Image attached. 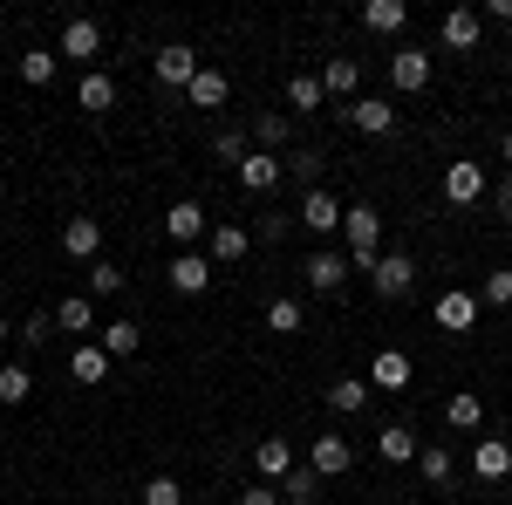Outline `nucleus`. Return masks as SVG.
<instances>
[{"mask_svg":"<svg viewBox=\"0 0 512 505\" xmlns=\"http://www.w3.org/2000/svg\"><path fill=\"white\" fill-rule=\"evenodd\" d=\"M342 233H349V267L355 273H369L383 260V212H376V205H349Z\"/></svg>","mask_w":512,"mask_h":505,"instance_id":"f257e3e1","label":"nucleus"},{"mask_svg":"<svg viewBox=\"0 0 512 505\" xmlns=\"http://www.w3.org/2000/svg\"><path fill=\"white\" fill-rule=\"evenodd\" d=\"M444 198L465 212V205H485L492 198V178H485V164H472V157H458V164H444Z\"/></svg>","mask_w":512,"mask_h":505,"instance_id":"f03ea898","label":"nucleus"},{"mask_svg":"<svg viewBox=\"0 0 512 505\" xmlns=\"http://www.w3.org/2000/svg\"><path fill=\"white\" fill-rule=\"evenodd\" d=\"M151 76H158L164 89H192V82H198V48H185V41H164L158 55H151Z\"/></svg>","mask_w":512,"mask_h":505,"instance_id":"7ed1b4c3","label":"nucleus"},{"mask_svg":"<svg viewBox=\"0 0 512 505\" xmlns=\"http://www.w3.org/2000/svg\"><path fill=\"white\" fill-rule=\"evenodd\" d=\"M294 219H301L315 239H328V233H342V219H349V212H342V198H335V192H321V185H315V192L301 198V212H294Z\"/></svg>","mask_w":512,"mask_h":505,"instance_id":"20e7f679","label":"nucleus"},{"mask_svg":"<svg viewBox=\"0 0 512 505\" xmlns=\"http://www.w3.org/2000/svg\"><path fill=\"white\" fill-rule=\"evenodd\" d=\"M212 260H205V253H178V260H171V267H164V280H171V294H185V301H198V294H205V287H212Z\"/></svg>","mask_w":512,"mask_h":505,"instance_id":"39448f33","label":"nucleus"},{"mask_svg":"<svg viewBox=\"0 0 512 505\" xmlns=\"http://www.w3.org/2000/svg\"><path fill=\"white\" fill-rule=\"evenodd\" d=\"M280 178H287V164H280L274 151H246V157H239V192L267 198V192L280 185Z\"/></svg>","mask_w":512,"mask_h":505,"instance_id":"423d86ee","label":"nucleus"},{"mask_svg":"<svg viewBox=\"0 0 512 505\" xmlns=\"http://www.w3.org/2000/svg\"><path fill=\"white\" fill-rule=\"evenodd\" d=\"M410 280H417V260H410V253H383V260L369 267V287H376L383 301H396V294H410Z\"/></svg>","mask_w":512,"mask_h":505,"instance_id":"0eeeda50","label":"nucleus"},{"mask_svg":"<svg viewBox=\"0 0 512 505\" xmlns=\"http://www.w3.org/2000/svg\"><path fill=\"white\" fill-rule=\"evenodd\" d=\"M308 465H315V478H349L355 471V444L349 437H315V444H308Z\"/></svg>","mask_w":512,"mask_h":505,"instance_id":"6e6552de","label":"nucleus"},{"mask_svg":"<svg viewBox=\"0 0 512 505\" xmlns=\"http://www.w3.org/2000/svg\"><path fill=\"white\" fill-rule=\"evenodd\" d=\"M164 233L178 239V253H192V239L212 233V219H205V205H192V198H178L171 212H164Z\"/></svg>","mask_w":512,"mask_h":505,"instance_id":"1a4fd4ad","label":"nucleus"},{"mask_svg":"<svg viewBox=\"0 0 512 505\" xmlns=\"http://www.w3.org/2000/svg\"><path fill=\"white\" fill-rule=\"evenodd\" d=\"M410 376H417V369H410V355H403V349H376V362H369V389L403 396V389H410Z\"/></svg>","mask_w":512,"mask_h":505,"instance_id":"9d476101","label":"nucleus"},{"mask_svg":"<svg viewBox=\"0 0 512 505\" xmlns=\"http://www.w3.org/2000/svg\"><path fill=\"white\" fill-rule=\"evenodd\" d=\"M390 82L403 89V96L431 89V55H424V48H396V55H390Z\"/></svg>","mask_w":512,"mask_h":505,"instance_id":"9b49d317","label":"nucleus"},{"mask_svg":"<svg viewBox=\"0 0 512 505\" xmlns=\"http://www.w3.org/2000/svg\"><path fill=\"white\" fill-rule=\"evenodd\" d=\"M478 35H485V21H478L472 7H451V14L437 21V41H444V48H458V55H472Z\"/></svg>","mask_w":512,"mask_h":505,"instance_id":"f8f14e48","label":"nucleus"},{"mask_svg":"<svg viewBox=\"0 0 512 505\" xmlns=\"http://www.w3.org/2000/svg\"><path fill=\"white\" fill-rule=\"evenodd\" d=\"M62 253L82 260V267H96V260H103V226H96V219H69V226H62Z\"/></svg>","mask_w":512,"mask_h":505,"instance_id":"ddd939ff","label":"nucleus"},{"mask_svg":"<svg viewBox=\"0 0 512 505\" xmlns=\"http://www.w3.org/2000/svg\"><path fill=\"white\" fill-rule=\"evenodd\" d=\"M246 253H253V233H246V226H212V233H205V260H212V267H233Z\"/></svg>","mask_w":512,"mask_h":505,"instance_id":"4468645a","label":"nucleus"},{"mask_svg":"<svg viewBox=\"0 0 512 505\" xmlns=\"http://www.w3.org/2000/svg\"><path fill=\"white\" fill-rule=\"evenodd\" d=\"M55 55H69V62H96V55H103V28L76 14V21L62 28V41H55Z\"/></svg>","mask_w":512,"mask_h":505,"instance_id":"2eb2a0df","label":"nucleus"},{"mask_svg":"<svg viewBox=\"0 0 512 505\" xmlns=\"http://www.w3.org/2000/svg\"><path fill=\"white\" fill-rule=\"evenodd\" d=\"M253 471H260L267 485H287V471H294V444H287V437H260V444H253Z\"/></svg>","mask_w":512,"mask_h":505,"instance_id":"dca6fc26","label":"nucleus"},{"mask_svg":"<svg viewBox=\"0 0 512 505\" xmlns=\"http://www.w3.org/2000/svg\"><path fill=\"white\" fill-rule=\"evenodd\" d=\"M417 451H424V444H417L410 424H383L376 430V458H383V465H417Z\"/></svg>","mask_w":512,"mask_h":505,"instance_id":"f3484780","label":"nucleus"},{"mask_svg":"<svg viewBox=\"0 0 512 505\" xmlns=\"http://www.w3.org/2000/svg\"><path fill=\"white\" fill-rule=\"evenodd\" d=\"M349 123L362 130V137H390V130H396V110L383 103V96H355V103H349Z\"/></svg>","mask_w":512,"mask_h":505,"instance_id":"a211bd4d","label":"nucleus"},{"mask_svg":"<svg viewBox=\"0 0 512 505\" xmlns=\"http://www.w3.org/2000/svg\"><path fill=\"white\" fill-rule=\"evenodd\" d=\"M349 253H328V246H321L315 260H308V287H315V294H342V280H349Z\"/></svg>","mask_w":512,"mask_h":505,"instance_id":"6ab92c4d","label":"nucleus"},{"mask_svg":"<svg viewBox=\"0 0 512 505\" xmlns=\"http://www.w3.org/2000/svg\"><path fill=\"white\" fill-rule=\"evenodd\" d=\"M478 321V294H465V287H451V294H437V328H451V335H465Z\"/></svg>","mask_w":512,"mask_h":505,"instance_id":"aec40b11","label":"nucleus"},{"mask_svg":"<svg viewBox=\"0 0 512 505\" xmlns=\"http://www.w3.org/2000/svg\"><path fill=\"white\" fill-rule=\"evenodd\" d=\"M362 28H369V35H403V28H410V7H403V0H369V7H362Z\"/></svg>","mask_w":512,"mask_h":505,"instance_id":"412c9836","label":"nucleus"},{"mask_svg":"<svg viewBox=\"0 0 512 505\" xmlns=\"http://www.w3.org/2000/svg\"><path fill=\"white\" fill-rule=\"evenodd\" d=\"M472 471L485 478V485H492V478H506V471H512V444H506V437H478Z\"/></svg>","mask_w":512,"mask_h":505,"instance_id":"4be33fe9","label":"nucleus"},{"mask_svg":"<svg viewBox=\"0 0 512 505\" xmlns=\"http://www.w3.org/2000/svg\"><path fill=\"white\" fill-rule=\"evenodd\" d=\"M185 96H192V110H226L233 82H226V69H198V82L185 89Z\"/></svg>","mask_w":512,"mask_h":505,"instance_id":"5701e85b","label":"nucleus"},{"mask_svg":"<svg viewBox=\"0 0 512 505\" xmlns=\"http://www.w3.org/2000/svg\"><path fill=\"white\" fill-rule=\"evenodd\" d=\"M55 69H62V55H55V48H21V82H28V89H48Z\"/></svg>","mask_w":512,"mask_h":505,"instance_id":"b1692460","label":"nucleus"},{"mask_svg":"<svg viewBox=\"0 0 512 505\" xmlns=\"http://www.w3.org/2000/svg\"><path fill=\"white\" fill-rule=\"evenodd\" d=\"M69 376H76V383H103V376H110V355L96 349V342H76V349H69Z\"/></svg>","mask_w":512,"mask_h":505,"instance_id":"393cba45","label":"nucleus"},{"mask_svg":"<svg viewBox=\"0 0 512 505\" xmlns=\"http://www.w3.org/2000/svg\"><path fill=\"white\" fill-rule=\"evenodd\" d=\"M267 328H274V335H301V328H308V308H301L294 294H274V301H267Z\"/></svg>","mask_w":512,"mask_h":505,"instance_id":"a878e982","label":"nucleus"},{"mask_svg":"<svg viewBox=\"0 0 512 505\" xmlns=\"http://www.w3.org/2000/svg\"><path fill=\"white\" fill-rule=\"evenodd\" d=\"M328 410H342V417H362V410H369V383H362V376H342V383H328Z\"/></svg>","mask_w":512,"mask_h":505,"instance_id":"bb28decb","label":"nucleus"},{"mask_svg":"<svg viewBox=\"0 0 512 505\" xmlns=\"http://www.w3.org/2000/svg\"><path fill=\"white\" fill-rule=\"evenodd\" d=\"M76 103L89 110V117L117 110V82H110V76H82V82H76Z\"/></svg>","mask_w":512,"mask_h":505,"instance_id":"cd10ccee","label":"nucleus"},{"mask_svg":"<svg viewBox=\"0 0 512 505\" xmlns=\"http://www.w3.org/2000/svg\"><path fill=\"white\" fill-rule=\"evenodd\" d=\"M444 424H451V430H478V424H485V403H478L472 389L444 396Z\"/></svg>","mask_w":512,"mask_h":505,"instance_id":"c85d7f7f","label":"nucleus"},{"mask_svg":"<svg viewBox=\"0 0 512 505\" xmlns=\"http://www.w3.org/2000/svg\"><path fill=\"white\" fill-rule=\"evenodd\" d=\"M355 82H362V62H355V55H335V62L321 69V89H328V96H355Z\"/></svg>","mask_w":512,"mask_h":505,"instance_id":"c756f323","label":"nucleus"},{"mask_svg":"<svg viewBox=\"0 0 512 505\" xmlns=\"http://www.w3.org/2000/svg\"><path fill=\"white\" fill-rule=\"evenodd\" d=\"M55 328H69V335H89V328H96V308H89V294H69V301H62V308H55Z\"/></svg>","mask_w":512,"mask_h":505,"instance_id":"7c9ffc66","label":"nucleus"},{"mask_svg":"<svg viewBox=\"0 0 512 505\" xmlns=\"http://www.w3.org/2000/svg\"><path fill=\"white\" fill-rule=\"evenodd\" d=\"M137 342H144V328H137V321H110L96 349H103V355H137Z\"/></svg>","mask_w":512,"mask_h":505,"instance_id":"2f4dec72","label":"nucleus"},{"mask_svg":"<svg viewBox=\"0 0 512 505\" xmlns=\"http://www.w3.org/2000/svg\"><path fill=\"white\" fill-rule=\"evenodd\" d=\"M28 396H35V376H28L21 362H7V369H0V403L14 410V403H28Z\"/></svg>","mask_w":512,"mask_h":505,"instance_id":"473e14b6","label":"nucleus"},{"mask_svg":"<svg viewBox=\"0 0 512 505\" xmlns=\"http://www.w3.org/2000/svg\"><path fill=\"white\" fill-rule=\"evenodd\" d=\"M287 103H294V110H321V103H328L321 76H287Z\"/></svg>","mask_w":512,"mask_h":505,"instance_id":"72a5a7b5","label":"nucleus"},{"mask_svg":"<svg viewBox=\"0 0 512 505\" xmlns=\"http://www.w3.org/2000/svg\"><path fill=\"white\" fill-rule=\"evenodd\" d=\"M144 505H185V485L171 478V471H158V478H144V492H137Z\"/></svg>","mask_w":512,"mask_h":505,"instance_id":"f704fd0d","label":"nucleus"},{"mask_svg":"<svg viewBox=\"0 0 512 505\" xmlns=\"http://www.w3.org/2000/svg\"><path fill=\"white\" fill-rule=\"evenodd\" d=\"M417 471H424V485H451V451H444V444L417 451Z\"/></svg>","mask_w":512,"mask_h":505,"instance_id":"c9c22d12","label":"nucleus"},{"mask_svg":"<svg viewBox=\"0 0 512 505\" xmlns=\"http://www.w3.org/2000/svg\"><path fill=\"white\" fill-rule=\"evenodd\" d=\"M253 137H260V151H280V144H287V117H280V110L253 117Z\"/></svg>","mask_w":512,"mask_h":505,"instance_id":"e433bc0d","label":"nucleus"},{"mask_svg":"<svg viewBox=\"0 0 512 505\" xmlns=\"http://www.w3.org/2000/svg\"><path fill=\"white\" fill-rule=\"evenodd\" d=\"M89 294H123V267L117 260H96V267H89Z\"/></svg>","mask_w":512,"mask_h":505,"instance_id":"4c0bfd02","label":"nucleus"},{"mask_svg":"<svg viewBox=\"0 0 512 505\" xmlns=\"http://www.w3.org/2000/svg\"><path fill=\"white\" fill-rule=\"evenodd\" d=\"M315 485H321V478H315V465H294V471H287V485H280V492H287V499H321Z\"/></svg>","mask_w":512,"mask_h":505,"instance_id":"58836bf2","label":"nucleus"},{"mask_svg":"<svg viewBox=\"0 0 512 505\" xmlns=\"http://www.w3.org/2000/svg\"><path fill=\"white\" fill-rule=\"evenodd\" d=\"M478 301H485V308H512V273H485Z\"/></svg>","mask_w":512,"mask_h":505,"instance_id":"ea45409f","label":"nucleus"},{"mask_svg":"<svg viewBox=\"0 0 512 505\" xmlns=\"http://www.w3.org/2000/svg\"><path fill=\"white\" fill-rule=\"evenodd\" d=\"M239 505H280V485L260 478V485H246V492H239Z\"/></svg>","mask_w":512,"mask_h":505,"instance_id":"a19ab883","label":"nucleus"},{"mask_svg":"<svg viewBox=\"0 0 512 505\" xmlns=\"http://www.w3.org/2000/svg\"><path fill=\"white\" fill-rule=\"evenodd\" d=\"M55 335V314H35V321H21V342H48Z\"/></svg>","mask_w":512,"mask_h":505,"instance_id":"79ce46f5","label":"nucleus"},{"mask_svg":"<svg viewBox=\"0 0 512 505\" xmlns=\"http://www.w3.org/2000/svg\"><path fill=\"white\" fill-rule=\"evenodd\" d=\"M321 171V151H294V178H315Z\"/></svg>","mask_w":512,"mask_h":505,"instance_id":"37998d69","label":"nucleus"},{"mask_svg":"<svg viewBox=\"0 0 512 505\" xmlns=\"http://www.w3.org/2000/svg\"><path fill=\"white\" fill-rule=\"evenodd\" d=\"M492 212H499V219H506V226H512V178H506V185H499V192H492Z\"/></svg>","mask_w":512,"mask_h":505,"instance_id":"c03bdc74","label":"nucleus"},{"mask_svg":"<svg viewBox=\"0 0 512 505\" xmlns=\"http://www.w3.org/2000/svg\"><path fill=\"white\" fill-rule=\"evenodd\" d=\"M499 151H506V164H512V130H506V144H499Z\"/></svg>","mask_w":512,"mask_h":505,"instance_id":"a18cd8bd","label":"nucleus"},{"mask_svg":"<svg viewBox=\"0 0 512 505\" xmlns=\"http://www.w3.org/2000/svg\"><path fill=\"white\" fill-rule=\"evenodd\" d=\"M280 505H321V499H280Z\"/></svg>","mask_w":512,"mask_h":505,"instance_id":"49530a36","label":"nucleus"},{"mask_svg":"<svg viewBox=\"0 0 512 505\" xmlns=\"http://www.w3.org/2000/svg\"><path fill=\"white\" fill-rule=\"evenodd\" d=\"M7 335H14V328H7V314H0V342H7Z\"/></svg>","mask_w":512,"mask_h":505,"instance_id":"de8ad7c7","label":"nucleus"}]
</instances>
